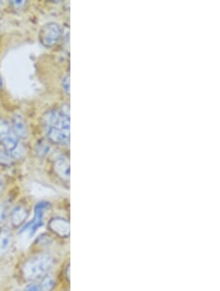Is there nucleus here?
I'll return each instance as SVG.
<instances>
[{"mask_svg": "<svg viewBox=\"0 0 220 291\" xmlns=\"http://www.w3.org/2000/svg\"><path fill=\"white\" fill-rule=\"evenodd\" d=\"M54 264V258L49 253L36 254L27 259L21 268L22 278L29 283L37 282L49 273Z\"/></svg>", "mask_w": 220, "mask_h": 291, "instance_id": "1", "label": "nucleus"}, {"mask_svg": "<svg viewBox=\"0 0 220 291\" xmlns=\"http://www.w3.org/2000/svg\"><path fill=\"white\" fill-rule=\"evenodd\" d=\"M0 142L7 152H12L19 144V138L13 130L11 123L0 119Z\"/></svg>", "mask_w": 220, "mask_h": 291, "instance_id": "2", "label": "nucleus"}, {"mask_svg": "<svg viewBox=\"0 0 220 291\" xmlns=\"http://www.w3.org/2000/svg\"><path fill=\"white\" fill-rule=\"evenodd\" d=\"M62 34L60 26L55 23L44 25L39 32V41L45 47H52L58 42Z\"/></svg>", "mask_w": 220, "mask_h": 291, "instance_id": "3", "label": "nucleus"}, {"mask_svg": "<svg viewBox=\"0 0 220 291\" xmlns=\"http://www.w3.org/2000/svg\"><path fill=\"white\" fill-rule=\"evenodd\" d=\"M50 207L49 204L45 203V202H41L39 204H37L36 206L35 209V217L32 220L31 223H29L23 230V232H29L30 234L35 233V232L41 227V225L43 224V215L45 210H47Z\"/></svg>", "mask_w": 220, "mask_h": 291, "instance_id": "4", "label": "nucleus"}, {"mask_svg": "<svg viewBox=\"0 0 220 291\" xmlns=\"http://www.w3.org/2000/svg\"><path fill=\"white\" fill-rule=\"evenodd\" d=\"M48 229L51 233L60 238H69L70 236V222L64 218L55 217L48 223Z\"/></svg>", "mask_w": 220, "mask_h": 291, "instance_id": "5", "label": "nucleus"}, {"mask_svg": "<svg viewBox=\"0 0 220 291\" xmlns=\"http://www.w3.org/2000/svg\"><path fill=\"white\" fill-rule=\"evenodd\" d=\"M47 138L54 143H68L70 140V126H54L46 129Z\"/></svg>", "mask_w": 220, "mask_h": 291, "instance_id": "6", "label": "nucleus"}, {"mask_svg": "<svg viewBox=\"0 0 220 291\" xmlns=\"http://www.w3.org/2000/svg\"><path fill=\"white\" fill-rule=\"evenodd\" d=\"M29 211L24 205H17L10 212V221L14 228H20L28 219Z\"/></svg>", "mask_w": 220, "mask_h": 291, "instance_id": "7", "label": "nucleus"}, {"mask_svg": "<svg viewBox=\"0 0 220 291\" xmlns=\"http://www.w3.org/2000/svg\"><path fill=\"white\" fill-rule=\"evenodd\" d=\"M11 125L13 127L14 132L18 136V138L26 139L29 136V128H28V125H27L24 118L21 116V115L16 114V115L13 116Z\"/></svg>", "mask_w": 220, "mask_h": 291, "instance_id": "8", "label": "nucleus"}, {"mask_svg": "<svg viewBox=\"0 0 220 291\" xmlns=\"http://www.w3.org/2000/svg\"><path fill=\"white\" fill-rule=\"evenodd\" d=\"M12 245V233L11 231L3 227L0 230V256L5 255Z\"/></svg>", "mask_w": 220, "mask_h": 291, "instance_id": "9", "label": "nucleus"}, {"mask_svg": "<svg viewBox=\"0 0 220 291\" xmlns=\"http://www.w3.org/2000/svg\"><path fill=\"white\" fill-rule=\"evenodd\" d=\"M54 170L61 178L68 180L70 176V164L68 159L66 157L58 158L54 163Z\"/></svg>", "mask_w": 220, "mask_h": 291, "instance_id": "10", "label": "nucleus"}, {"mask_svg": "<svg viewBox=\"0 0 220 291\" xmlns=\"http://www.w3.org/2000/svg\"><path fill=\"white\" fill-rule=\"evenodd\" d=\"M41 291H53L55 289L56 281L49 273L37 281Z\"/></svg>", "mask_w": 220, "mask_h": 291, "instance_id": "11", "label": "nucleus"}, {"mask_svg": "<svg viewBox=\"0 0 220 291\" xmlns=\"http://www.w3.org/2000/svg\"><path fill=\"white\" fill-rule=\"evenodd\" d=\"M36 151H37V154L38 156L44 157V156H46L50 152V145L45 140L37 141V146H36Z\"/></svg>", "mask_w": 220, "mask_h": 291, "instance_id": "12", "label": "nucleus"}, {"mask_svg": "<svg viewBox=\"0 0 220 291\" xmlns=\"http://www.w3.org/2000/svg\"><path fill=\"white\" fill-rule=\"evenodd\" d=\"M12 157L10 155L9 152H7L5 149H3V151L0 152V163L5 164V165H9L12 161Z\"/></svg>", "mask_w": 220, "mask_h": 291, "instance_id": "13", "label": "nucleus"}, {"mask_svg": "<svg viewBox=\"0 0 220 291\" xmlns=\"http://www.w3.org/2000/svg\"><path fill=\"white\" fill-rule=\"evenodd\" d=\"M8 217V208L6 205H0V226L5 223L6 219Z\"/></svg>", "mask_w": 220, "mask_h": 291, "instance_id": "14", "label": "nucleus"}, {"mask_svg": "<svg viewBox=\"0 0 220 291\" xmlns=\"http://www.w3.org/2000/svg\"><path fill=\"white\" fill-rule=\"evenodd\" d=\"M25 291H41V290H40V287H39V285H38V282L37 281V282H32V283H30V284L26 287Z\"/></svg>", "mask_w": 220, "mask_h": 291, "instance_id": "15", "label": "nucleus"}, {"mask_svg": "<svg viewBox=\"0 0 220 291\" xmlns=\"http://www.w3.org/2000/svg\"><path fill=\"white\" fill-rule=\"evenodd\" d=\"M62 84H63L64 89L69 93L70 92V78H69V76L64 78V80L62 82Z\"/></svg>", "mask_w": 220, "mask_h": 291, "instance_id": "16", "label": "nucleus"}, {"mask_svg": "<svg viewBox=\"0 0 220 291\" xmlns=\"http://www.w3.org/2000/svg\"><path fill=\"white\" fill-rule=\"evenodd\" d=\"M3 188H4V186H3V182H2V180L0 179V194H1L2 191H3Z\"/></svg>", "mask_w": 220, "mask_h": 291, "instance_id": "17", "label": "nucleus"}, {"mask_svg": "<svg viewBox=\"0 0 220 291\" xmlns=\"http://www.w3.org/2000/svg\"><path fill=\"white\" fill-rule=\"evenodd\" d=\"M1 87H2V79L0 78V89H1Z\"/></svg>", "mask_w": 220, "mask_h": 291, "instance_id": "18", "label": "nucleus"}, {"mask_svg": "<svg viewBox=\"0 0 220 291\" xmlns=\"http://www.w3.org/2000/svg\"><path fill=\"white\" fill-rule=\"evenodd\" d=\"M0 5H1V2H0Z\"/></svg>", "mask_w": 220, "mask_h": 291, "instance_id": "19", "label": "nucleus"}]
</instances>
